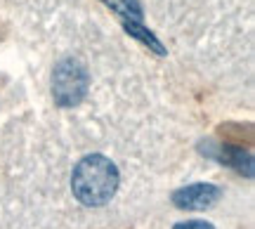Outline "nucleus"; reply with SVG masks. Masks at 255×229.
Masks as SVG:
<instances>
[{
  "label": "nucleus",
  "instance_id": "3",
  "mask_svg": "<svg viewBox=\"0 0 255 229\" xmlns=\"http://www.w3.org/2000/svg\"><path fill=\"white\" fill-rule=\"evenodd\" d=\"M220 192L215 184H189V187H182L173 194V203L182 211H201V208H210L215 201H220Z\"/></svg>",
  "mask_w": 255,
  "mask_h": 229
},
{
  "label": "nucleus",
  "instance_id": "1",
  "mask_svg": "<svg viewBox=\"0 0 255 229\" xmlns=\"http://www.w3.org/2000/svg\"><path fill=\"white\" fill-rule=\"evenodd\" d=\"M119 184L121 175L116 163L102 154H90L81 158L71 175L73 196L88 208L107 206L116 196Z\"/></svg>",
  "mask_w": 255,
  "mask_h": 229
},
{
  "label": "nucleus",
  "instance_id": "4",
  "mask_svg": "<svg viewBox=\"0 0 255 229\" xmlns=\"http://www.w3.org/2000/svg\"><path fill=\"white\" fill-rule=\"evenodd\" d=\"M123 28H126V31H128V33H130V36H135L137 40H142L144 45H149V47H151V50H154L156 55H161V57L165 55V47L161 45V43L156 40V36H154V33H151V31H146V28L142 26L139 21H123Z\"/></svg>",
  "mask_w": 255,
  "mask_h": 229
},
{
  "label": "nucleus",
  "instance_id": "2",
  "mask_svg": "<svg viewBox=\"0 0 255 229\" xmlns=\"http://www.w3.org/2000/svg\"><path fill=\"white\" fill-rule=\"evenodd\" d=\"M88 71L78 59H62L52 74V97L59 107H76L88 95Z\"/></svg>",
  "mask_w": 255,
  "mask_h": 229
},
{
  "label": "nucleus",
  "instance_id": "6",
  "mask_svg": "<svg viewBox=\"0 0 255 229\" xmlns=\"http://www.w3.org/2000/svg\"><path fill=\"white\" fill-rule=\"evenodd\" d=\"M175 229H215L210 222H203V220H191V222H177Z\"/></svg>",
  "mask_w": 255,
  "mask_h": 229
},
{
  "label": "nucleus",
  "instance_id": "5",
  "mask_svg": "<svg viewBox=\"0 0 255 229\" xmlns=\"http://www.w3.org/2000/svg\"><path fill=\"white\" fill-rule=\"evenodd\" d=\"M114 12H119L123 19H132V21H139L142 19V7L137 0H104Z\"/></svg>",
  "mask_w": 255,
  "mask_h": 229
}]
</instances>
